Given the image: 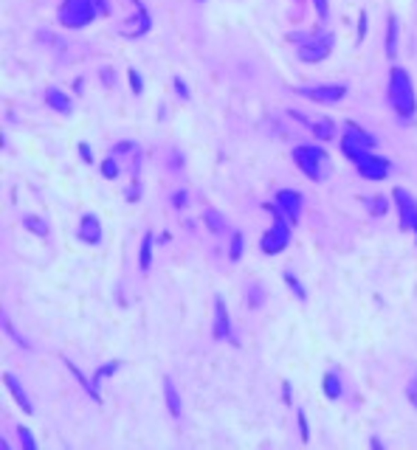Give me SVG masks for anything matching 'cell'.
Returning <instances> with one entry per match:
<instances>
[{"mask_svg":"<svg viewBox=\"0 0 417 450\" xmlns=\"http://www.w3.org/2000/svg\"><path fill=\"white\" fill-rule=\"evenodd\" d=\"M186 200H189L186 192H178V194L172 197V205H175V208H186Z\"/></svg>","mask_w":417,"mask_h":450,"instance_id":"d6a6232c","label":"cell"},{"mask_svg":"<svg viewBox=\"0 0 417 450\" xmlns=\"http://www.w3.org/2000/svg\"><path fill=\"white\" fill-rule=\"evenodd\" d=\"M299 428H302V439L308 442V436H310V434H308V419H305V414H302V411H299Z\"/></svg>","mask_w":417,"mask_h":450,"instance_id":"e575fe53","label":"cell"},{"mask_svg":"<svg viewBox=\"0 0 417 450\" xmlns=\"http://www.w3.org/2000/svg\"><path fill=\"white\" fill-rule=\"evenodd\" d=\"M203 220H206V225H208V231H212V234H223V231H226V220L215 212V208H206Z\"/></svg>","mask_w":417,"mask_h":450,"instance_id":"ffe728a7","label":"cell"},{"mask_svg":"<svg viewBox=\"0 0 417 450\" xmlns=\"http://www.w3.org/2000/svg\"><path fill=\"white\" fill-rule=\"evenodd\" d=\"M290 115H293V118H299V122H308V118H305L302 113H296V110H293ZM308 127H310V133H313L319 141H333V138H336V124H333L327 115H316V118H310Z\"/></svg>","mask_w":417,"mask_h":450,"instance_id":"8fae6325","label":"cell"},{"mask_svg":"<svg viewBox=\"0 0 417 450\" xmlns=\"http://www.w3.org/2000/svg\"><path fill=\"white\" fill-rule=\"evenodd\" d=\"M130 85H133V90H136V96L144 90V79H141V74L138 71H130Z\"/></svg>","mask_w":417,"mask_h":450,"instance_id":"4dcf8cb0","label":"cell"},{"mask_svg":"<svg viewBox=\"0 0 417 450\" xmlns=\"http://www.w3.org/2000/svg\"><path fill=\"white\" fill-rule=\"evenodd\" d=\"M240 256H243V234H240V231H234V234H231V248H228V259H231V262H237Z\"/></svg>","mask_w":417,"mask_h":450,"instance_id":"603a6c76","label":"cell"},{"mask_svg":"<svg viewBox=\"0 0 417 450\" xmlns=\"http://www.w3.org/2000/svg\"><path fill=\"white\" fill-rule=\"evenodd\" d=\"M102 175H105V177H116V175H118V164H116V158H107V161L102 164Z\"/></svg>","mask_w":417,"mask_h":450,"instance_id":"f1b7e54d","label":"cell"},{"mask_svg":"<svg viewBox=\"0 0 417 450\" xmlns=\"http://www.w3.org/2000/svg\"><path fill=\"white\" fill-rule=\"evenodd\" d=\"M3 383L9 385V392L14 394V400L20 403V408H23L25 414H34V405H32V400H28V394L23 392V385L17 383V377H14V374H3Z\"/></svg>","mask_w":417,"mask_h":450,"instance_id":"9a60e30c","label":"cell"},{"mask_svg":"<svg viewBox=\"0 0 417 450\" xmlns=\"http://www.w3.org/2000/svg\"><path fill=\"white\" fill-rule=\"evenodd\" d=\"M398 54V17L389 14V25H386V56L395 59Z\"/></svg>","mask_w":417,"mask_h":450,"instance_id":"e0dca14e","label":"cell"},{"mask_svg":"<svg viewBox=\"0 0 417 450\" xmlns=\"http://www.w3.org/2000/svg\"><path fill=\"white\" fill-rule=\"evenodd\" d=\"M150 265H153V234L147 231L144 243H141V270H144V273L150 270Z\"/></svg>","mask_w":417,"mask_h":450,"instance_id":"d6986e66","label":"cell"},{"mask_svg":"<svg viewBox=\"0 0 417 450\" xmlns=\"http://www.w3.org/2000/svg\"><path fill=\"white\" fill-rule=\"evenodd\" d=\"M302 96L319 102V104H336L347 96V85H316V87H305L299 90Z\"/></svg>","mask_w":417,"mask_h":450,"instance_id":"8992f818","label":"cell"},{"mask_svg":"<svg viewBox=\"0 0 417 450\" xmlns=\"http://www.w3.org/2000/svg\"><path fill=\"white\" fill-rule=\"evenodd\" d=\"M355 166H359V169H361V175H364V177H370V180H381V177H386V175L392 172V164L386 161V158L372 155L370 149H367V153H364L359 161H355Z\"/></svg>","mask_w":417,"mask_h":450,"instance_id":"ba28073f","label":"cell"},{"mask_svg":"<svg viewBox=\"0 0 417 450\" xmlns=\"http://www.w3.org/2000/svg\"><path fill=\"white\" fill-rule=\"evenodd\" d=\"M172 85H175V90H178V96H181L184 102H189V99H192V93H189V87H186V82H184L181 76H175V79H172Z\"/></svg>","mask_w":417,"mask_h":450,"instance_id":"484cf974","label":"cell"},{"mask_svg":"<svg viewBox=\"0 0 417 450\" xmlns=\"http://www.w3.org/2000/svg\"><path fill=\"white\" fill-rule=\"evenodd\" d=\"M375 146V138L370 135V133H364L361 127H355L352 122H347V133L341 135V149H344V155L355 164L359 161L367 149H372Z\"/></svg>","mask_w":417,"mask_h":450,"instance_id":"5b68a950","label":"cell"},{"mask_svg":"<svg viewBox=\"0 0 417 450\" xmlns=\"http://www.w3.org/2000/svg\"><path fill=\"white\" fill-rule=\"evenodd\" d=\"M293 161L310 180H316V183H321V180H327V175H330V161H327V155L316 146H296Z\"/></svg>","mask_w":417,"mask_h":450,"instance_id":"7a4b0ae2","label":"cell"},{"mask_svg":"<svg viewBox=\"0 0 417 450\" xmlns=\"http://www.w3.org/2000/svg\"><path fill=\"white\" fill-rule=\"evenodd\" d=\"M45 104L51 110H56V113H65V115H71V110H74L68 93H63V90H56V87H48L45 90Z\"/></svg>","mask_w":417,"mask_h":450,"instance_id":"4fadbf2b","label":"cell"},{"mask_svg":"<svg viewBox=\"0 0 417 450\" xmlns=\"http://www.w3.org/2000/svg\"><path fill=\"white\" fill-rule=\"evenodd\" d=\"M268 208V212H271L274 217H277V225L271 228V231H268L265 236H262V251L265 254H279L285 245H288V239H290V228H288V217L279 212V208H277V203L274 205H265Z\"/></svg>","mask_w":417,"mask_h":450,"instance_id":"277c9868","label":"cell"},{"mask_svg":"<svg viewBox=\"0 0 417 450\" xmlns=\"http://www.w3.org/2000/svg\"><path fill=\"white\" fill-rule=\"evenodd\" d=\"M406 400H409V403H411V408L417 411V377H414V380L406 385Z\"/></svg>","mask_w":417,"mask_h":450,"instance_id":"f546056e","label":"cell"},{"mask_svg":"<svg viewBox=\"0 0 417 450\" xmlns=\"http://www.w3.org/2000/svg\"><path fill=\"white\" fill-rule=\"evenodd\" d=\"M389 104L400 118H411L414 115V87L411 79L403 68H392V79H389Z\"/></svg>","mask_w":417,"mask_h":450,"instance_id":"6da1fadb","label":"cell"},{"mask_svg":"<svg viewBox=\"0 0 417 450\" xmlns=\"http://www.w3.org/2000/svg\"><path fill=\"white\" fill-rule=\"evenodd\" d=\"M79 236L85 239V243H91V245H96L99 239H102V228H99V220H96L94 214H85V217H82Z\"/></svg>","mask_w":417,"mask_h":450,"instance_id":"5bb4252c","label":"cell"},{"mask_svg":"<svg viewBox=\"0 0 417 450\" xmlns=\"http://www.w3.org/2000/svg\"><path fill=\"white\" fill-rule=\"evenodd\" d=\"M215 338L217 341H228V344H237L234 333H231V321H228V310H226V302L217 295L215 298Z\"/></svg>","mask_w":417,"mask_h":450,"instance_id":"30bf717a","label":"cell"},{"mask_svg":"<svg viewBox=\"0 0 417 450\" xmlns=\"http://www.w3.org/2000/svg\"><path fill=\"white\" fill-rule=\"evenodd\" d=\"M324 394L330 397V400H339L341 397V380H339V374H333V372L324 374Z\"/></svg>","mask_w":417,"mask_h":450,"instance_id":"ac0fdd59","label":"cell"},{"mask_svg":"<svg viewBox=\"0 0 417 450\" xmlns=\"http://www.w3.org/2000/svg\"><path fill=\"white\" fill-rule=\"evenodd\" d=\"M23 225L32 231V234H37V236H48V223L40 220V217H34V214H25L23 217Z\"/></svg>","mask_w":417,"mask_h":450,"instance_id":"44dd1931","label":"cell"},{"mask_svg":"<svg viewBox=\"0 0 417 450\" xmlns=\"http://www.w3.org/2000/svg\"><path fill=\"white\" fill-rule=\"evenodd\" d=\"M364 203L370 205V214H375V217H381V214H386V212H389V200H386L383 194H375V197H367Z\"/></svg>","mask_w":417,"mask_h":450,"instance_id":"7402d4cb","label":"cell"},{"mask_svg":"<svg viewBox=\"0 0 417 450\" xmlns=\"http://www.w3.org/2000/svg\"><path fill=\"white\" fill-rule=\"evenodd\" d=\"M330 51H333V34H319L316 40H310L299 48V59L302 63H321Z\"/></svg>","mask_w":417,"mask_h":450,"instance_id":"52a82bcc","label":"cell"},{"mask_svg":"<svg viewBox=\"0 0 417 450\" xmlns=\"http://www.w3.org/2000/svg\"><path fill=\"white\" fill-rule=\"evenodd\" d=\"M395 200H398V205H400V225L417 231V203H414L403 189H395Z\"/></svg>","mask_w":417,"mask_h":450,"instance_id":"7c38bea8","label":"cell"},{"mask_svg":"<svg viewBox=\"0 0 417 450\" xmlns=\"http://www.w3.org/2000/svg\"><path fill=\"white\" fill-rule=\"evenodd\" d=\"M17 439H20V445H23V447H28V450H34V447H37V442L32 439L28 428H17Z\"/></svg>","mask_w":417,"mask_h":450,"instance_id":"83f0119b","label":"cell"},{"mask_svg":"<svg viewBox=\"0 0 417 450\" xmlns=\"http://www.w3.org/2000/svg\"><path fill=\"white\" fill-rule=\"evenodd\" d=\"M277 208L279 212L290 220V225H296L299 223V217H302V194L299 192H290V189H282L279 194H277Z\"/></svg>","mask_w":417,"mask_h":450,"instance_id":"9c48e42d","label":"cell"},{"mask_svg":"<svg viewBox=\"0 0 417 450\" xmlns=\"http://www.w3.org/2000/svg\"><path fill=\"white\" fill-rule=\"evenodd\" d=\"M116 372H118V363H116V360H113V363H107V366H102V369L96 372V377H94V388H96L105 377H110V374H116Z\"/></svg>","mask_w":417,"mask_h":450,"instance_id":"d4e9b609","label":"cell"},{"mask_svg":"<svg viewBox=\"0 0 417 450\" xmlns=\"http://www.w3.org/2000/svg\"><path fill=\"white\" fill-rule=\"evenodd\" d=\"M79 155L85 158V164H91V161H94V153L87 149V144H79Z\"/></svg>","mask_w":417,"mask_h":450,"instance_id":"836d02e7","label":"cell"},{"mask_svg":"<svg viewBox=\"0 0 417 450\" xmlns=\"http://www.w3.org/2000/svg\"><path fill=\"white\" fill-rule=\"evenodd\" d=\"M313 3H316L319 17H321V20H327V14H330V9H327V0H313Z\"/></svg>","mask_w":417,"mask_h":450,"instance_id":"1f68e13d","label":"cell"},{"mask_svg":"<svg viewBox=\"0 0 417 450\" xmlns=\"http://www.w3.org/2000/svg\"><path fill=\"white\" fill-rule=\"evenodd\" d=\"M164 397H167V408H169V414L178 419L181 416V397H178V388H175V383L169 380V377H164Z\"/></svg>","mask_w":417,"mask_h":450,"instance_id":"2e32d148","label":"cell"},{"mask_svg":"<svg viewBox=\"0 0 417 450\" xmlns=\"http://www.w3.org/2000/svg\"><path fill=\"white\" fill-rule=\"evenodd\" d=\"M3 329H6V333L14 338V344H20V346H25V349H28V341H23V335H17V333H14V326H12V318H9V315H3Z\"/></svg>","mask_w":417,"mask_h":450,"instance_id":"4316f807","label":"cell"},{"mask_svg":"<svg viewBox=\"0 0 417 450\" xmlns=\"http://www.w3.org/2000/svg\"><path fill=\"white\" fill-rule=\"evenodd\" d=\"M96 17V6L94 0H65L63 9H59V23L68 28H82Z\"/></svg>","mask_w":417,"mask_h":450,"instance_id":"3957f363","label":"cell"},{"mask_svg":"<svg viewBox=\"0 0 417 450\" xmlns=\"http://www.w3.org/2000/svg\"><path fill=\"white\" fill-rule=\"evenodd\" d=\"M367 34V12H361V25H359V40H364Z\"/></svg>","mask_w":417,"mask_h":450,"instance_id":"d590c367","label":"cell"},{"mask_svg":"<svg viewBox=\"0 0 417 450\" xmlns=\"http://www.w3.org/2000/svg\"><path fill=\"white\" fill-rule=\"evenodd\" d=\"M285 282H288V287L296 293V298H299V302H305V298H308V293H305V287H302V282L299 279H296L293 273H290V270H285Z\"/></svg>","mask_w":417,"mask_h":450,"instance_id":"cb8c5ba5","label":"cell"}]
</instances>
